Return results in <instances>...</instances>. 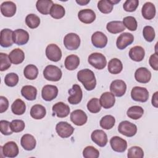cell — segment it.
<instances>
[{
  "mask_svg": "<svg viewBox=\"0 0 158 158\" xmlns=\"http://www.w3.org/2000/svg\"><path fill=\"white\" fill-rule=\"evenodd\" d=\"M144 56V49L139 46H136L131 48L129 51V56L130 59L136 62H140L143 60Z\"/></svg>",
  "mask_w": 158,
  "mask_h": 158,
  "instance_id": "484cf974",
  "label": "cell"
},
{
  "mask_svg": "<svg viewBox=\"0 0 158 158\" xmlns=\"http://www.w3.org/2000/svg\"><path fill=\"white\" fill-rule=\"evenodd\" d=\"M2 154L6 157L13 158L16 157L19 152V148L14 141H9L1 147Z\"/></svg>",
  "mask_w": 158,
  "mask_h": 158,
  "instance_id": "8fae6325",
  "label": "cell"
},
{
  "mask_svg": "<svg viewBox=\"0 0 158 158\" xmlns=\"http://www.w3.org/2000/svg\"><path fill=\"white\" fill-rule=\"evenodd\" d=\"M135 80L141 83H148L151 78V72L145 67L138 68L135 73Z\"/></svg>",
  "mask_w": 158,
  "mask_h": 158,
  "instance_id": "44dd1931",
  "label": "cell"
},
{
  "mask_svg": "<svg viewBox=\"0 0 158 158\" xmlns=\"http://www.w3.org/2000/svg\"><path fill=\"white\" fill-rule=\"evenodd\" d=\"M52 112L54 115H56L59 118H64L70 114V107L66 104L62 102L56 103L52 106Z\"/></svg>",
  "mask_w": 158,
  "mask_h": 158,
  "instance_id": "ac0fdd59",
  "label": "cell"
},
{
  "mask_svg": "<svg viewBox=\"0 0 158 158\" xmlns=\"http://www.w3.org/2000/svg\"><path fill=\"white\" fill-rule=\"evenodd\" d=\"M0 70L4 71L7 70L11 65V62L7 54L0 53Z\"/></svg>",
  "mask_w": 158,
  "mask_h": 158,
  "instance_id": "c3c4849f",
  "label": "cell"
},
{
  "mask_svg": "<svg viewBox=\"0 0 158 158\" xmlns=\"http://www.w3.org/2000/svg\"><path fill=\"white\" fill-rule=\"evenodd\" d=\"M21 94L27 100L33 101L36 98L37 89L35 87L31 85H25L22 87Z\"/></svg>",
  "mask_w": 158,
  "mask_h": 158,
  "instance_id": "f546056e",
  "label": "cell"
},
{
  "mask_svg": "<svg viewBox=\"0 0 158 158\" xmlns=\"http://www.w3.org/2000/svg\"><path fill=\"white\" fill-rule=\"evenodd\" d=\"M78 17L81 22L89 24L91 23L95 20L96 14L93 10L85 9H82L78 12Z\"/></svg>",
  "mask_w": 158,
  "mask_h": 158,
  "instance_id": "7402d4cb",
  "label": "cell"
},
{
  "mask_svg": "<svg viewBox=\"0 0 158 158\" xmlns=\"http://www.w3.org/2000/svg\"><path fill=\"white\" fill-rule=\"evenodd\" d=\"M53 4L51 0H38L36 3V7L39 12L43 15H48L50 13L51 8Z\"/></svg>",
  "mask_w": 158,
  "mask_h": 158,
  "instance_id": "83f0119b",
  "label": "cell"
},
{
  "mask_svg": "<svg viewBox=\"0 0 158 158\" xmlns=\"http://www.w3.org/2000/svg\"><path fill=\"white\" fill-rule=\"evenodd\" d=\"M149 63L150 66L154 70H158V56L157 53L155 52L154 54H152L149 60Z\"/></svg>",
  "mask_w": 158,
  "mask_h": 158,
  "instance_id": "f5cc1de1",
  "label": "cell"
},
{
  "mask_svg": "<svg viewBox=\"0 0 158 158\" xmlns=\"http://www.w3.org/2000/svg\"><path fill=\"white\" fill-rule=\"evenodd\" d=\"M83 156L85 158H98L99 156V152L94 147L89 146L83 149Z\"/></svg>",
  "mask_w": 158,
  "mask_h": 158,
  "instance_id": "ee69618b",
  "label": "cell"
},
{
  "mask_svg": "<svg viewBox=\"0 0 158 158\" xmlns=\"http://www.w3.org/2000/svg\"><path fill=\"white\" fill-rule=\"evenodd\" d=\"M127 85L122 80H115L112 81L110 85V90L111 93L117 97L123 96L126 92Z\"/></svg>",
  "mask_w": 158,
  "mask_h": 158,
  "instance_id": "30bf717a",
  "label": "cell"
},
{
  "mask_svg": "<svg viewBox=\"0 0 158 158\" xmlns=\"http://www.w3.org/2000/svg\"><path fill=\"white\" fill-rule=\"evenodd\" d=\"M10 126L13 132L19 133L24 130L25 125L24 122L22 120H13L10 122Z\"/></svg>",
  "mask_w": 158,
  "mask_h": 158,
  "instance_id": "681fc988",
  "label": "cell"
},
{
  "mask_svg": "<svg viewBox=\"0 0 158 158\" xmlns=\"http://www.w3.org/2000/svg\"><path fill=\"white\" fill-rule=\"evenodd\" d=\"M10 123L7 120H2L0 121V130L2 135H10L12 133L13 131L11 130Z\"/></svg>",
  "mask_w": 158,
  "mask_h": 158,
  "instance_id": "816d5d0a",
  "label": "cell"
},
{
  "mask_svg": "<svg viewBox=\"0 0 158 158\" xmlns=\"http://www.w3.org/2000/svg\"><path fill=\"white\" fill-rule=\"evenodd\" d=\"M107 68L110 73L118 74L123 69V65L118 59L113 58L109 62Z\"/></svg>",
  "mask_w": 158,
  "mask_h": 158,
  "instance_id": "836d02e7",
  "label": "cell"
},
{
  "mask_svg": "<svg viewBox=\"0 0 158 158\" xmlns=\"http://www.w3.org/2000/svg\"><path fill=\"white\" fill-rule=\"evenodd\" d=\"M58 94L57 86L51 85H46L43 86L41 91V96L44 100L51 101L55 99Z\"/></svg>",
  "mask_w": 158,
  "mask_h": 158,
  "instance_id": "4fadbf2b",
  "label": "cell"
},
{
  "mask_svg": "<svg viewBox=\"0 0 158 158\" xmlns=\"http://www.w3.org/2000/svg\"><path fill=\"white\" fill-rule=\"evenodd\" d=\"M118 132L127 137H132L137 132V127L127 120L121 122L118 127Z\"/></svg>",
  "mask_w": 158,
  "mask_h": 158,
  "instance_id": "277c9868",
  "label": "cell"
},
{
  "mask_svg": "<svg viewBox=\"0 0 158 158\" xmlns=\"http://www.w3.org/2000/svg\"><path fill=\"white\" fill-rule=\"evenodd\" d=\"M12 39L14 43L17 45H23L27 43L29 40L28 33L23 29H17L13 31Z\"/></svg>",
  "mask_w": 158,
  "mask_h": 158,
  "instance_id": "5bb4252c",
  "label": "cell"
},
{
  "mask_svg": "<svg viewBox=\"0 0 158 158\" xmlns=\"http://www.w3.org/2000/svg\"><path fill=\"white\" fill-rule=\"evenodd\" d=\"M12 35L13 31L9 28H5L1 31L0 44L2 47L8 48L13 44Z\"/></svg>",
  "mask_w": 158,
  "mask_h": 158,
  "instance_id": "e0dca14e",
  "label": "cell"
},
{
  "mask_svg": "<svg viewBox=\"0 0 158 158\" xmlns=\"http://www.w3.org/2000/svg\"><path fill=\"white\" fill-rule=\"evenodd\" d=\"M77 78L85 88L88 91L94 89L96 85V80L94 72L88 69H83L78 72Z\"/></svg>",
  "mask_w": 158,
  "mask_h": 158,
  "instance_id": "6da1fadb",
  "label": "cell"
},
{
  "mask_svg": "<svg viewBox=\"0 0 158 158\" xmlns=\"http://www.w3.org/2000/svg\"><path fill=\"white\" fill-rule=\"evenodd\" d=\"M11 109L14 114L20 115L25 113L26 110V105L22 99H17L12 103Z\"/></svg>",
  "mask_w": 158,
  "mask_h": 158,
  "instance_id": "d590c367",
  "label": "cell"
},
{
  "mask_svg": "<svg viewBox=\"0 0 158 158\" xmlns=\"http://www.w3.org/2000/svg\"><path fill=\"white\" fill-rule=\"evenodd\" d=\"M88 61L91 65L98 70L103 69L107 64L106 57L101 53L99 52L91 54L88 57Z\"/></svg>",
  "mask_w": 158,
  "mask_h": 158,
  "instance_id": "3957f363",
  "label": "cell"
},
{
  "mask_svg": "<svg viewBox=\"0 0 158 158\" xmlns=\"http://www.w3.org/2000/svg\"><path fill=\"white\" fill-rule=\"evenodd\" d=\"M56 130L60 137L66 138L73 134L74 128L66 122H60L57 123L56 126Z\"/></svg>",
  "mask_w": 158,
  "mask_h": 158,
  "instance_id": "52a82bcc",
  "label": "cell"
},
{
  "mask_svg": "<svg viewBox=\"0 0 158 158\" xmlns=\"http://www.w3.org/2000/svg\"><path fill=\"white\" fill-rule=\"evenodd\" d=\"M87 109L90 112L93 114L99 112L101 109V105L99 99L96 98L91 99L87 104Z\"/></svg>",
  "mask_w": 158,
  "mask_h": 158,
  "instance_id": "b9f144b4",
  "label": "cell"
},
{
  "mask_svg": "<svg viewBox=\"0 0 158 158\" xmlns=\"http://www.w3.org/2000/svg\"><path fill=\"white\" fill-rule=\"evenodd\" d=\"M115 119L110 115H107L102 117L100 120V126L105 130L111 129L115 125Z\"/></svg>",
  "mask_w": 158,
  "mask_h": 158,
  "instance_id": "ab89813d",
  "label": "cell"
},
{
  "mask_svg": "<svg viewBox=\"0 0 158 158\" xmlns=\"http://www.w3.org/2000/svg\"><path fill=\"white\" fill-rule=\"evenodd\" d=\"M62 71L57 66L53 65H47L43 70V76L45 79L52 81H59L62 77Z\"/></svg>",
  "mask_w": 158,
  "mask_h": 158,
  "instance_id": "7a4b0ae2",
  "label": "cell"
},
{
  "mask_svg": "<svg viewBox=\"0 0 158 158\" xmlns=\"http://www.w3.org/2000/svg\"><path fill=\"white\" fill-rule=\"evenodd\" d=\"M19 76L15 73H7L4 78L5 84L10 87L15 86L19 82Z\"/></svg>",
  "mask_w": 158,
  "mask_h": 158,
  "instance_id": "bcb514c9",
  "label": "cell"
},
{
  "mask_svg": "<svg viewBox=\"0 0 158 158\" xmlns=\"http://www.w3.org/2000/svg\"><path fill=\"white\" fill-rule=\"evenodd\" d=\"M114 4L112 0H101L98 3V8L103 14L110 13L113 9Z\"/></svg>",
  "mask_w": 158,
  "mask_h": 158,
  "instance_id": "f35d334b",
  "label": "cell"
},
{
  "mask_svg": "<svg viewBox=\"0 0 158 158\" xmlns=\"http://www.w3.org/2000/svg\"><path fill=\"white\" fill-rule=\"evenodd\" d=\"M71 121L77 126H82L85 124L88 120L86 113L80 109L73 110L70 114Z\"/></svg>",
  "mask_w": 158,
  "mask_h": 158,
  "instance_id": "2e32d148",
  "label": "cell"
},
{
  "mask_svg": "<svg viewBox=\"0 0 158 158\" xmlns=\"http://www.w3.org/2000/svg\"><path fill=\"white\" fill-rule=\"evenodd\" d=\"M80 64L79 57L74 54H71L68 56L64 62L65 67L69 70H75Z\"/></svg>",
  "mask_w": 158,
  "mask_h": 158,
  "instance_id": "d6a6232c",
  "label": "cell"
},
{
  "mask_svg": "<svg viewBox=\"0 0 158 158\" xmlns=\"http://www.w3.org/2000/svg\"><path fill=\"white\" fill-rule=\"evenodd\" d=\"M23 75L28 80H35L38 77V69L35 65L29 64L25 67L23 70Z\"/></svg>",
  "mask_w": 158,
  "mask_h": 158,
  "instance_id": "8d00e7d4",
  "label": "cell"
},
{
  "mask_svg": "<svg viewBox=\"0 0 158 158\" xmlns=\"http://www.w3.org/2000/svg\"><path fill=\"white\" fill-rule=\"evenodd\" d=\"M64 44L69 50H76L80 45V38L76 33H68L64 38Z\"/></svg>",
  "mask_w": 158,
  "mask_h": 158,
  "instance_id": "5b68a950",
  "label": "cell"
},
{
  "mask_svg": "<svg viewBox=\"0 0 158 158\" xmlns=\"http://www.w3.org/2000/svg\"><path fill=\"white\" fill-rule=\"evenodd\" d=\"M89 0H77L76 2L80 6H85L89 2Z\"/></svg>",
  "mask_w": 158,
  "mask_h": 158,
  "instance_id": "9f6ffc18",
  "label": "cell"
},
{
  "mask_svg": "<svg viewBox=\"0 0 158 158\" xmlns=\"http://www.w3.org/2000/svg\"><path fill=\"white\" fill-rule=\"evenodd\" d=\"M157 94H158V92L156 91L154 95L152 96V104L154 107H158V101H157Z\"/></svg>",
  "mask_w": 158,
  "mask_h": 158,
  "instance_id": "11a10c76",
  "label": "cell"
},
{
  "mask_svg": "<svg viewBox=\"0 0 158 158\" xmlns=\"http://www.w3.org/2000/svg\"><path fill=\"white\" fill-rule=\"evenodd\" d=\"M138 4V0H127L123 5V8L127 12H133L136 9Z\"/></svg>",
  "mask_w": 158,
  "mask_h": 158,
  "instance_id": "f907efd6",
  "label": "cell"
},
{
  "mask_svg": "<svg viewBox=\"0 0 158 158\" xmlns=\"http://www.w3.org/2000/svg\"><path fill=\"white\" fill-rule=\"evenodd\" d=\"M110 144L112 149L114 151L118 152H124L127 148V143L126 140L117 136H113L110 139Z\"/></svg>",
  "mask_w": 158,
  "mask_h": 158,
  "instance_id": "d6986e66",
  "label": "cell"
},
{
  "mask_svg": "<svg viewBox=\"0 0 158 158\" xmlns=\"http://www.w3.org/2000/svg\"><path fill=\"white\" fill-rule=\"evenodd\" d=\"M46 55L50 60L57 62L61 59L62 51L56 44H50L46 48Z\"/></svg>",
  "mask_w": 158,
  "mask_h": 158,
  "instance_id": "ba28073f",
  "label": "cell"
},
{
  "mask_svg": "<svg viewBox=\"0 0 158 158\" xmlns=\"http://www.w3.org/2000/svg\"><path fill=\"white\" fill-rule=\"evenodd\" d=\"M9 58L11 63L15 65L19 64L24 60L25 54L22 49L19 48H15L10 52L9 54Z\"/></svg>",
  "mask_w": 158,
  "mask_h": 158,
  "instance_id": "f1b7e54d",
  "label": "cell"
},
{
  "mask_svg": "<svg viewBox=\"0 0 158 158\" xmlns=\"http://www.w3.org/2000/svg\"><path fill=\"white\" fill-rule=\"evenodd\" d=\"M144 114V110L141 106H133L130 107L127 112V116L133 119V120H138Z\"/></svg>",
  "mask_w": 158,
  "mask_h": 158,
  "instance_id": "e575fe53",
  "label": "cell"
},
{
  "mask_svg": "<svg viewBox=\"0 0 158 158\" xmlns=\"http://www.w3.org/2000/svg\"><path fill=\"white\" fill-rule=\"evenodd\" d=\"M131 97L136 101L144 102H146L149 98V92L145 88L135 86L131 89Z\"/></svg>",
  "mask_w": 158,
  "mask_h": 158,
  "instance_id": "8992f818",
  "label": "cell"
},
{
  "mask_svg": "<svg viewBox=\"0 0 158 158\" xmlns=\"http://www.w3.org/2000/svg\"><path fill=\"white\" fill-rule=\"evenodd\" d=\"M9 107V101L4 96H0V112L2 113L7 110Z\"/></svg>",
  "mask_w": 158,
  "mask_h": 158,
  "instance_id": "db71d44e",
  "label": "cell"
},
{
  "mask_svg": "<svg viewBox=\"0 0 158 158\" xmlns=\"http://www.w3.org/2000/svg\"><path fill=\"white\" fill-rule=\"evenodd\" d=\"M70 96L68 98V101L71 104H79L83 97V93L80 86L78 85H73L72 88L69 90Z\"/></svg>",
  "mask_w": 158,
  "mask_h": 158,
  "instance_id": "9c48e42d",
  "label": "cell"
},
{
  "mask_svg": "<svg viewBox=\"0 0 158 158\" xmlns=\"http://www.w3.org/2000/svg\"><path fill=\"white\" fill-rule=\"evenodd\" d=\"M122 22L125 27H127L130 31H135L137 28V22L135 18L132 16L125 17L123 18Z\"/></svg>",
  "mask_w": 158,
  "mask_h": 158,
  "instance_id": "f6af8a7d",
  "label": "cell"
},
{
  "mask_svg": "<svg viewBox=\"0 0 158 158\" xmlns=\"http://www.w3.org/2000/svg\"><path fill=\"white\" fill-rule=\"evenodd\" d=\"M46 114V109L41 104H35L32 106L30 110V115L36 120H40L44 117Z\"/></svg>",
  "mask_w": 158,
  "mask_h": 158,
  "instance_id": "1f68e13d",
  "label": "cell"
},
{
  "mask_svg": "<svg viewBox=\"0 0 158 158\" xmlns=\"http://www.w3.org/2000/svg\"><path fill=\"white\" fill-rule=\"evenodd\" d=\"M143 35L148 42L152 41L155 38V31L151 26H145L143 30Z\"/></svg>",
  "mask_w": 158,
  "mask_h": 158,
  "instance_id": "7dc6e473",
  "label": "cell"
},
{
  "mask_svg": "<svg viewBox=\"0 0 158 158\" xmlns=\"http://www.w3.org/2000/svg\"><path fill=\"white\" fill-rule=\"evenodd\" d=\"M107 31L112 34H117L123 31L125 27L122 21H111L106 25Z\"/></svg>",
  "mask_w": 158,
  "mask_h": 158,
  "instance_id": "4dcf8cb0",
  "label": "cell"
},
{
  "mask_svg": "<svg viewBox=\"0 0 158 158\" xmlns=\"http://www.w3.org/2000/svg\"><path fill=\"white\" fill-rule=\"evenodd\" d=\"M115 102L114 95L110 92H105L102 94L99 99V102L104 109H110L114 106Z\"/></svg>",
  "mask_w": 158,
  "mask_h": 158,
  "instance_id": "d4e9b609",
  "label": "cell"
},
{
  "mask_svg": "<svg viewBox=\"0 0 158 158\" xmlns=\"http://www.w3.org/2000/svg\"><path fill=\"white\" fill-rule=\"evenodd\" d=\"M25 23L30 28L34 29L37 28L40 24V19L34 14H30L25 18Z\"/></svg>",
  "mask_w": 158,
  "mask_h": 158,
  "instance_id": "60d3db41",
  "label": "cell"
},
{
  "mask_svg": "<svg viewBox=\"0 0 158 158\" xmlns=\"http://www.w3.org/2000/svg\"><path fill=\"white\" fill-rule=\"evenodd\" d=\"M21 146L27 151H31L36 147V141L34 136L30 134H25L20 140Z\"/></svg>",
  "mask_w": 158,
  "mask_h": 158,
  "instance_id": "cb8c5ba5",
  "label": "cell"
},
{
  "mask_svg": "<svg viewBox=\"0 0 158 158\" xmlns=\"http://www.w3.org/2000/svg\"><path fill=\"white\" fill-rule=\"evenodd\" d=\"M49 14L52 18L55 19H60L65 15V10L62 6L54 4L51 8Z\"/></svg>",
  "mask_w": 158,
  "mask_h": 158,
  "instance_id": "74e56055",
  "label": "cell"
},
{
  "mask_svg": "<svg viewBox=\"0 0 158 158\" xmlns=\"http://www.w3.org/2000/svg\"><path fill=\"white\" fill-rule=\"evenodd\" d=\"M134 41V36L131 33L125 32L120 35L116 41V46L118 49L122 50L130 45Z\"/></svg>",
  "mask_w": 158,
  "mask_h": 158,
  "instance_id": "7c38bea8",
  "label": "cell"
},
{
  "mask_svg": "<svg viewBox=\"0 0 158 158\" xmlns=\"http://www.w3.org/2000/svg\"><path fill=\"white\" fill-rule=\"evenodd\" d=\"M16 5L12 1L3 2L1 5V14L7 17L14 16L16 12Z\"/></svg>",
  "mask_w": 158,
  "mask_h": 158,
  "instance_id": "603a6c76",
  "label": "cell"
},
{
  "mask_svg": "<svg viewBox=\"0 0 158 158\" xmlns=\"http://www.w3.org/2000/svg\"><path fill=\"white\" fill-rule=\"evenodd\" d=\"M141 13L143 17L146 20H151L156 15L155 6L151 2H146L142 7Z\"/></svg>",
  "mask_w": 158,
  "mask_h": 158,
  "instance_id": "4316f807",
  "label": "cell"
},
{
  "mask_svg": "<svg viewBox=\"0 0 158 158\" xmlns=\"http://www.w3.org/2000/svg\"><path fill=\"white\" fill-rule=\"evenodd\" d=\"M143 150L139 146H132L128 151L127 157L128 158H143Z\"/></svg>",
  "mask_w": 158,
  "mask_h": 158,
  "instance_id": "7bdbcfd3",
  "label": "cell"
},
{
  "mask_svg": "<svg viewBox=\"0 0 158 158\" xmlns=\"http://www.w3.org/2000/svg\"><path fill=\"white\" fill-rule=\"evenodd\" d=\"M91 42L96 48H103L107 43V37L101 31H96L92 35Z\"/></svg>",
  "mask_w": 158,
  "mask_h": 158,
  "instance_id": "ffe728a7",
  "label": "cell"
},
{
  "mask_svg": "<svg viewBox=\"0 0 158 158\" xmlns=\"http://www.w3.org/2000/svg\"><path fill=\"white\" fill-rule=\"evenodd\" d=\"M92 141L100 147L105 146L108 141L106 133L102 130H96L91 133Z\"/></svg>",
  "mask_w": 158,
  "mask_h": 158,
  "instance_id": "9a60e30c",
  "label": "cell"
}]
</instances>
